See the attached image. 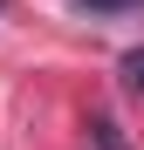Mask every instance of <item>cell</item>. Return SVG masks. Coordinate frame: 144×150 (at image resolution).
Wrapping results in <instances>:
<instances>
[{
  "label": "cell",
  "instance_id": "1",
  "mask_svg": "<svg viewBox=\"0 0 144 150\" xmlns=\"http://www.w3.org/2000/svg\"><path fill=\"white\" fill-rule=\"evenodd\" d=\"M124 89L144 96V48H137V55H124Z\"/></svg>",
  "mask_w": 144,
  "mask_h": 150
},
{
  "label": "cell",
  "instance_id": "2",
  "mask_svg": "<svg viewBox=\"0 0 144 150\" xmlns=\"http://www.w3.org/2000/svg\"><path fill=\"white\" fill-rule=\"evenodd\" d=\"M82 14H124V7H144V0H76Z\"/></svg>",
  "mask_w": 144,
  "mask_h": 150
},
{
  "label": "cell",
  "instance_id": "3",
  "mask_svg": "<svg viewBox=\"0 0 144 150\" xmlns=\"http://www.w3.org/2000/svg\"><path fill=\"white\" fill-rule=\"evenodd\" d=\"M0 7H7V0H0Z\"/></svg>",
  "mask_w": 144,
  "mask_h": 150
}]
</instances>
